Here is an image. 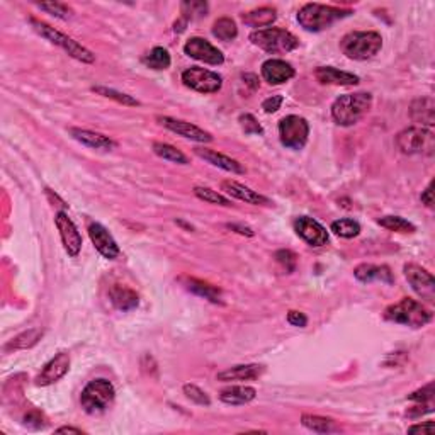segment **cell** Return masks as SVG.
Masks as SVG:
<instances>
[{
	"mask_svg": "<svg viewBox=\"0 0 435 435\" xmlns=\"http://www.w3.org/2000/svg\"><path fill=\"white\" fill-rule=\"evenodd\" d=\"M353 275L361 283H371V280H381V283L393 284V274L388 266H374V264H361L353 271Z\"/></svg>",
	"mask_w": 435,
	"mask_h": 435,
	"instance_id": "4316f807",
	"label": "cell"
},
{
	"mask_svg": "<svg viewBox=\"0 0 435 435\" xmlns=\"http://www.w3.org/2000/svg\"><path fill=\"white\" fill-rule=\"evenodd\" d=\"M213 36L218 38L219 41H233L238 36V27L233 19L221 18L213 24Z\"/></svg>",
	"mask_w": 435,
	"mask_h": 435,
	"instance_id": "d6a6232c",
	"label": "cell"
},
{
	"mask_svg": "<svg viewBox=\"0 0 435 435\" xmlns=\"http://www.w3.org/2000/svg\"><path fill=\"white\" fill-rule=\"evenodd\" d=\"M38 7L58 19H68L72 15L70 7L65 6V4L62 2H43V4H38Z\"/></svg>",
	"mask_w": 435,
	"mask_h": 435,
	"instance_id": "ab89813d",
	"label": "cell"
},
{
	"mask_svg": "<svg viewBox=\"0 0 435 435\" xmlns=\"http://www.w3.org/2000/svg\"><path fill=\"white\" fill-rule=\"evenodd\" d=\"M310 136V124L301 116H286L279 121V138L280 143L286 148L301 150L306 145Z\"/></svg>",
	"mask_w": 435,
	"mask_h": 435,
	"instance_id": "9c48e42d",
	"label": "cell"
},
{
	"mask_svg": "<svg viewBox=\"0 0 435 435\" xmlns=\"http://www.w3.org/2000/svg\"><path fill=\"white\" fill-rule=\"evenodd\" d=\"M184 53L190 58L207 65H221L225 62V55L207 39L199 38V36H194L184 44Z\"/></svg>",
	"mask_w": 435,
	"mask_h": 435,
	"instance_id": "4fadbf2b",
	"label": "cell"
},
{
	"mask_svg": "<svg viewBox=\"0 0 435 435\" xmlns=\"http://www.w3.org/2000/svg\"><path fill=\"white\" fill-rule=\"evenodd\" d=\"M141 62H143L145 67L160 72V70H167V68L170 67L172 58H170L169 51H167L165 48L157 46V48H153L148 55H145L143 58H141Z\"/></svg>",
	"mask_w": 435,
	"mask_h": 435,
	"instance_id": "1f68e13d",
	"label": "cell"
},
{
	"mask_svg": "<svg viewBox=\"0 0 435 435\" xmlns=\"http://www.w3.org/2000/svg\"><path fill=\"white\" fill-rule=\"evenodd\" d=\"M408 400L417 401V403H425V405H434V383H429L424 388L417 389L408 396Z\"/></svg>",
	"mask_w": 435,
	"mask_h": 435,
	"instance_id": "7bdbcfd3",
	"label": "cell"
},
{
	"mask_svg": "<svg viewBox=\"0 0 435 435\" xmlns=\"http://www.w3.org/2000/svg\"><path fill=\"white\" fill-rule=\"evenodd\" d=\"M384 320L393 321V323L405 325V327L422 328L427 323L432 321V311L425 308L424 304L418 303L412 298H403L398 303L389 304L384 310Z\"/></svg>",
	"mask_w": 435,
	"mask_h": 435,
	"instance_id": "277c9868",
	"label": "cell"
},
{
	"mask_svg": "<svg viewBox=\"0 0 435 435\" xmlns=\"http://www.w3.org/2000/svg\"><path fill=\"white\" fill-rule=\"evenodd\" d=\"M157 121L164 126V128L170 129V131L176 133L178 136L187 138V140L197 141V143H211V141H213V135H211V133L204 131V129H201L196 124L187 123V121L176 119V117L169 116H158Z\"/></svg>",
	"mask_w": 435,
	"mask_h": 435,
	"instance_id": "5bb4252c",
	"label": "cell"
},
{
	"mask_svg": "<svg viewBox=\"0 0 435 435\" xmlns=\"http://www.w3.org/2000/svg\"><path fill=\"white\" fill-rule=\"evenodd\" d=\"M332 231L340 238H356L361 233V225L352 218H340L332 223Z\"/></svg>",
	"mask_w": 435,
	"mask_h": 435,
	"instance_id": "e575fe53",
	"label": "cell"
},
{
	"mask_svg": "<svg viewBox=\"0 0 435 435\" xmlns=\"http://www.w3.org/2000/svg\"><path fill=\"white\" fill-rule=\"evenodd\" d=\"M287 321H290L292 327H299V328H304L308 325L306 315L301 311H294V310L287 313Z\"/></svg>",
	"mask_w": 435,
	"mask_h": 435,
	"instance_id": "7dc6e473",
	"label": "cell"
},
{
	"mask_svg": "<svg viewBox=\"0 0 435 435\" xmlns=\"http://www.w3.org/2000/svg\"><path fill=\"white\" fill-rule=\"evenodd\" d=\"M70 369V353L58 352L36 377V386H50L60 381Z\"/></svg>",
	"mask_w": 435,
	"mask_h": 435,
	"instance_id": "e0dca14e",
	"label": "cell"
},
{
	"mask_svg": "<svg viewBox=\"0 0 435 435\" xmlns=\"http://www.w3.org/2000/svg\"><path fill=\"white\" fill-rule=\"evenodd\" d=\"M89 237H91L93 247H96L97 252H99L104 259L115 260L119 257L121 250L119 247H117L116 240L112 238V235L109 233L100 223H91V225H89Z\"/></svg>",
	"mask_w": 435,
	"mask_h": 435,
	"instance_id": "2e32d148",
	"label": "cell"
},
{
	"mask_svg": "<svg viewBox=\"0 0 435 435\" xmlns=\"http://www.w3.org/2000/svg\"><path fill=\"white\" fill-rule=\"evenodd\" d=\"M422 202H424V204H425L427 207H430V209H432V207H434V190H432V182H430V184L427 186V189L424 190V193H422Z\"/></svg>",
	"mask_w": 435,
	"mask_h": 435,
	"instance_id": "681fc988",
	"label": "cell"
},
{
	"mask_svg": "<svg viewBox=\"0 0 435 435\" xmlns=\"http://www.w3.org/2000/svg\"><path fill=\"white\" fill-rule=\"evenodd\" d=\"M275 260L286 269V272H294L296 269V254L291 250H279L275 252Z\"/></svg>",
	"mask_w": 435,
	"mask_h": 435,
	"instance_id": "ee69618b",
	"label": "cell"
},
{
	"mask_svg": "<svg viewBox=\"0 0 435 435\" xmlns=\"http://www.w3.org/2000/svg\"><path fill=\"white\" fill-rule=\"evenodd\" d=\"M315 79L323 85H357L361 82L357 75L335 67H318L315 70Z\"/></svg>",
	"mask_w": 435,
	"mask_h": 435,
	"instance_id": "d4e9b609",
	"label": "cell"
},
{
	"mask_svg": "<svg viewBox=\"0 0 435 435\" xmlns=\"http://www.w3.org/2000/svg\"><path fill=\"white\" fill-rule=\"evenodd\" d=\"M226 228L231 231H237V233L240 235H245V237H254V230L249 228V226L237 225V223H230V225H226Z\"/></svg>",
	"mask_w": 435,
	"mask_h": 435,
	"instance_id": "f907efd6",
	"label": "cell"
},
{
	"mask_svg": "<svg viewBox=\"0 0 435 435\" xmlns=\"http://www.w3.org/2000/svg\"><path fill=\"white\" fill-rule=\"evenodd\" d=\"M396 146L405 155L432 157L435 150V136L429 128L412 126L396 135Z\"/></svg>",
	"mask_w": 435,
	"mask_h": 435,
	"instance_id": "ba28073f",
	"label": "cell"
},
{
	"mask_svg": "<svg viewBox=\"0 0 435 435\" xmlns=\"http://www.w3.org/2000/svg\"><path fill=\"white\" fill-rule=\"evenodd\" d=\"M181 11H182V19L189 22V19L206 15L207 4L206 2H182Z\"/></svg>",
	"mask_w": 435,
	"mask_h": 435,
	"instance_id": "f35d334b",
	"label": "cell"
},
{
	"mask_svg": "<svg viewBox=\"0 0 435 435\" xmlns=\"http://www.w3.org/2000/svg\"><path fill=\"white\" fill-rule=\"evenodd\" d=\"M182 82H184L186 87L193 89V91L199 93H216L223 87L221 75L201 67L187 68L182 73Z\"/></svg>",
	"mask_w": 435,
	"mask_h": 435,
	"instance_id": "30bf717a",
	"label": "cell"
},
{
	"mask_svg": "<svg viewBox=\"0 0 435 435\" xmlns=\"http://www.w3.org/2000/svg\"><path fill=\"white\" fill-rule=\"evenodd\" d=\"M296 75V70L291 63L284 62L279 58H271L262 63V77L267 84L280 85L290 82L292 77Z\"/></svg>",
	"mask_w": 435,
	"mask_h": 435,
	"instance_id": "ac0fdd59",
	"label": "cell"
},
{
	"mask_svg": "<svg viewBox=\"0 0 435 435\" xmlns=\"http://www.w3.org/2000/svg\"><path fill=\"white\" fill-rule=\"evenodd\" d=\"M115 398L116 389L111 381L99 377V379H92L85 386L82 394H80V405H82L85 413L100 415L112 405Z\"/></svg>",
	"mask_w": 435,
	"mask_h": 435,
	"instance_id": "8992f818",
	"label": "cell"
},
{
	"mask_svg": "<svg viewBox=\"0 0 435 435\" xmlns=\"http://www.w3.org/2000/svg\"><path fill=\"white\" fill-rule=\"evenodd\" d=\"M352 14V9H344V7L323 6V4H304L298 12V22L304 31L320 32L328 30L332 24H335L344 18H349Z\"/></svg>",
	"mask_w": 435,
	"mask_h": 435,
	"instance_id": "6da1fadb",
	"label": "cell"
},
{
	"mask_svg": "<svg viewBox=\"0 0 435 435\" xmlns=\"http://www.w3.org/2000/svg\"><path fill=\"white\" fill-rule=\"evenodd\" d=\"M377 225H381L389 231H396V233H413L417 230L413 223H410L408 219L401 216H383L377 219Z\"/></svg>",
	"mask_w": 435,
	"mask_h": 435,
	"instance_id": "d590c367",
	"label": "cell"
},
{
	"mask_svg": "<svg viewBox=\"0 0 435 435\" xmlns=\"http://www.w3.org/2000/svg\"><path fill=\"white\" fill-rule=\"evenodd\" d=\"M283 96H272V97H267L266 100L262 103V109L264 112H267V115H272V112L279 111L280 109V104H283Z\"/></svg>",
	"mask_w": 435,
	"mask_h": 435,
	"instance_id": "bcb514c9",
	"label": "cell"
},
{
	"mask_svg": "<svg viewBox=\"0 0 435 435\" xmlns=\"http://www.w3.org/2000/svg\"><path fill=\"white\" fill-rule=\"evenodd\" d=\"M383 48V38L376 31H353L340 39V50L356 62L371 60Z\"/></svg>",
	"mask_w": 435,
	"mask_h": 435,
	"instance_id": "3957f363",
	"label": "cell"
},
{
	"mask_svg": "<svg viewBox=\"0 0 435 435\" xmlns=\"http://www.w3.org/2000/svg\"><path fill=\"white\" fill-rule=\"evenodd\" d=\"M55 432L56 434H79V435H82L84 430L75 429V427H60V429H56Z\"/></svg>",
	"mask_w": 435,
	"mask_h": 435,
	"instance_id": "f5cc1de1",
	"label": "cell"
},
{
	"mask_svg": "<svg viewBox=\"0 0 435 435\" xmlns=\"http://www.w3.org/2000/svg\"><path fill=\"white\" fill-rule=\"evenodd\" d=\"M250 41L271 55H284V53H290L299 46L298 38L292 32L280 30V27L254 31L250 34Z\"/></svg>",
	"mask_w": 435,
	"mask_h": 435,
	"instance_id": "52a82bcc",
	"label": "cell"
},
{
	"mask_svg": "<svg viewBox=\"0 0 435 435\" xmlns=\"http://www.w3.org/2000/svg\"><path fill=\"white\" fill-rule=\"evenodd\" d=\"M184 394L187 398H189L190 401H193V403H196V405H201V406H209L211 405V400H209V396H207V394L202 391L201 388H199V386H196V384H184Z\"/></svg>",
	"mask_w": 435,
	"mask_h": 435,
	"instance_id": "60d3db41",
	"label": "cell"
},
{
	"mask_svg": "<svg viewBox=\"0 0 435 435\" xmlns=\"http://www.w3.org/2000/svg\"><path fill=\"white\" fill-rule=\"evenodd\" d=\"M92 92L99 93V96H103V97H108V99L116 100V103H119L123 105H140V100H136L135 97L128 96V93H124V92H117L115 91V89L104 87V85H93Z\"/></svg>",
	"mask_w": 435,
	"mask_h": 435,
	"instance_id": "8d00e7d4",
	"label": "cell"
},
{
	"mask_svg": "<svg viewBox=\"0 0 435 435\" xmlns=\"http://www.w3.org/2000/svg\"><path fill=\"white\" fill-rule=\"evenodd\" d=\"M372 105V96L369 92L344 93L332 104V117L340 126H353L368 115Z\"/></svg>",
	"mask_w": 435,
	"mask_h": 435,
	"instance_id": "7a4b0ae2",
	"label": "cell"
},
{
	"mask_svg": "<svg viewBox=\"0 0 435 435\" xmlns=\"http://www.w3.org/2000/svg\"><path fill=\"white\" fill-rule=\"evenodd\" d=\"M405 278L412 286V290L425 299L427 303H434L435 301V279L429 271L424 267L417 266V264H406L403 267Z\"/></svg>",
	"mask_w": 435,
	"mask_h": 435,
	"instance_id": "8fae6325",
	"label": "cell"
},
{
	"mask_svg": "<svg viewBox=\"0 0 435 435\" xmlns=\"http://www.w3.org/2000/svg\"><path fill=\"white\" fill-rule=\"evenodd\" d=\"M178 280H181L182 286H184L187 291L193 292V294L201 296V298L207 299L213 304H223L221 290L216 286H213V284L206 283V280L196 279V278H189V275H182V278H178Z\"/></svg>",
	"mask_w": 435,
	"mask_h": 435,
	"instance_id": "d6986e66",
	"label": "cell"
},
{
	"mask_svg": "<svg viewBox=\"0 0 435 435\" xmlns=\"http://www.w3.org/2000/svg\"><path fill=\"white\" fill-rule=\"evenodd\" d=\"M55 225L60 231V237H62L65 252H67L70 257H77L82 250V235H80L79 228L75 226V223L68 218V214L65 211H60L55 216Z\"/></svg>",
	"mask_w": 435,
	"mask_h": 435,
	"instance_id": "7c38bea8",
	"label": "cell"
},
{
	"mask_svg": "<svg viewBox=\"0 0 435 435\" xmlns=\"http://www.w3.org/2000/svg\"><path fill=\"white\" fill-rule=\"evenodd\" d=\"M410 434H434L435 432V425L434 422H425V424H417V425H412L408 429Z\"/></svg>",
	"mask_w": 435,
	"mask_h": 435,
	"instance_id": "c3c4849f",
	"label": "cell"
},
{
	"mask_svg": "<svg viewBox=\"0 0 435 435\" xmlns=\"http://www.w3.org/2000/svg\"><path fill=\"white\" fill-rule=\"evenodd\" d=\"M275 19H278V11L274 7H259V9L243 12L242 14L243 24L250 27H257V31L267 30V27L275 22Z\"/></svg>",
	"mask_w": 435,
	"mask_h": 435,
	"instance_id": "83f0119b",
	"label": "cell"
},
{
	"mask_svg": "<svg viewBox=\"0 0 435 435\" xmlns=\"http://www.w3.org/2000/svg\"><path fill=\"white\" fill-rule=\"evenodd\" d=\"M68 131H70L73 140L89 146V148L109 152V150H112L116 146L115 141H112L109 136L103 135V133H96L91 131V129H82V128H70Z\"/></svg>",
	"mask_w": 435,
	"mask_h": 435,
	"instance_id": "ffe728a7",
	"label": "cell"
},
{
	"mask_svg": "<svg viewBox=\"0 0 435 435\" xmlns=\"http://www.w3.org/2000/svg\"><path fill=\"white\" fill-rule=\"evenodd\" d=\"M194 194H196V197L201 199V201L209 202V204H218V206H225V207L231 206L230 199L221 196V194L216 193V190L209 189V187L196 186V187H194Z\"/></svg>",
	"mask_w": 435,
	"mask_h": 435,
	"instance_id": "74e56055",
	"label": "cell"
},
{
	"mask_svg": "<svg viewBox=\"0 0 435 435\" xmlns=\"http://www.w3.org/2000/svg\"><path fill=\"white\" fill-rule=\"evenodd\" d=\"M44 332L41 328H31V330H26L22 333H19L18 337L9 340L4 347L6 352H14V351H27V349H32L39 340L43 339Z\"/></svg>",
	"mask_w": 435,
	"mask_h": 435,
	"instance_id": "f546056e",
	"label": "cell"
},
{
	"mask_svg": "<svg viewBox=\"0 0 435 435\" xmlns=\"http://www.w3.org/2000/svg\"><path fill=\"white\" fill-rule=\"evenodd\" d=\"M410 117L413 123L420 124L422 128H432L435 124V103L430 97L415 99L410 105Z\"/></svg>",
	"mask_w": 435,
	"mask_h": 435,
	"instance_id": "603a6c76",
	"label": "cell"
},
{
	"mask_svg": "<svg viewBox=\"0 0 435 435\" xmlns=\"http://www.w3.org/2000/svg\"><path fill=\"white\" fill-rule=\"evenodd\" d=\"M109 299H111L112 306L119 311H131L138 308L140 304V296L131 287L123 286V284H115L109 290Z\"/></svg>",
	"mask_w": 435,
	"mask_h": 435,
	"instance_id": "484cf974",
	"label": "cell"
},
{
	"mask_svg": "<svg viewBox=\"0 0 435 435\" xmlns=\"http://www.w3.org/2000/svg\"><path fill=\"white\" fill-rule=\"evenodd\" d=\"M153 152H155L157 157L164 158L167 162H172V164H181V165H187L189 164V160H187V157L184 153L181 152V150H177L176 146L169 145V143H160V141H155L153 143Z\"/></svg>",
	"mask_w": 435,
	"mask_h": 435,
	"instance_id": "836d02e7",
	"label": "cell"
},
{
	"mask_svg": "<svg viewBox=\"0 0 435 435\" xmlns=\"http://www.w3.org/2000/svg\"><path fill=\"white\" fill-rule=\"evenodd\" d=\"M301 424L306 427L308 430L316 434H330L339 430L332 418L320 417V415H303V417H301Z\"/></svg>",
	"mask_w": 435,
	"mask_h": 435,
	"instance_id": "4dcf8cb0",
	"label": "cell"
},
{
	"mask_svg": "<svg viewBox=\"0 0 435 435\" xmlns=\"http://www.w3.org/2000/svg\"><path fill=\"white\" fill-rule=\"evenodd\" d=\"M221 187H223V190H226L231 197L240 199V201L247 202V204H254V206H269L271 204V201L266 196H262V194L252 190L250 187L238 184V182H235V181H223Z\"/></svg>",
	"mask_w": 435,
	"mask_h": 435,
	"instance_id": "7402d4cb",
	"label": "cell"
},
{
	"mask_svg": "<svg viewBox=\"0 0 435 435\" xmlns=\"http://www.w3.org/2000/svg\"><path fill=\"white\" fill-rule=\"evenodd\" d=\"M243 84L249 85L252 91H257L259 89V77L254 75V73H245V75H242Z\"/></svg>",
	"mask_w": 435,
	"mask_h": 435,
	"instance_id": "816d5d0a",
	"label": "cell"
},
{
	"mask_svg": "<svg viewBox=\"0 0 435 435\" xmlns=\"http://www.w3.org/2000/svg\"><path fill=\"white\" fill-rule=\"evenodd\" d=\"M257 389L252 386H230L219 393V400L226 405H247L255 400Z\"/></svg>",
	"mask_w": 435,
	"mask_h": 435,
	"instance_id": "f1b7e54d",
	"label": "cell"
},
{
	"mask_svg": "<svg viewBox=\"0 0 435 435\" xmlns=\"http://www.w3.org/2000/svg\"><path fill=\"white\" fill-rule=\"evenodd\" d=\"M176 223H177V225L184 226V228H187V230H194L193 226H190V225H187V223H186V221H182V219H176Z\"/></svg>",
	"mask_w": 435,
	"mask_h": 435,
	"instance_id": "db71d44e",
	"label": "cell"
},
{
	"mask_svg": "<svg viewBox=\"0 0 435 435\" xmlns=\"http://www.w3.org/2000/svg\"><path fill=\"white\" fill-rule=\"evenodd\" d=\"M294 231L308 245L323 247L328 243V231L321 223L310 216H299L294 219Z\"/></svg>",
	"mask_w": 435,
	"mask_h": 435,
	"instance_id": "9a60e30c",
	"label": "cell"
},
{
	"mask_svg": "<svg viewBox=\"0 0 435 435\" xmlns=\"http://www.w3.org/2000/svg\"><path fill=\"white\" fill-rule=\"evenodd\" d=\"M24 424L27 427H32V429H43L46 425V418L43 417V413H39L38 410H31L24 415Z\"/></svg>",
	"mask_w": 435,
	"mask_h": 435,
	"instance_id": "f6af8a7d",
	"label": "cell"
},
{
	"mask_svg": "<svg viewBox=\"0 0 435 435\" xmlns=\"http://www.w3.org/2000/svg\"><path fill=\"white\" fill-rule=\"evenodd\" d=\"M266 372V368L262 364H240L233 368L226 369V371L218 372L216 379L223 383H230V381H252L257 379Z\"/></svg>",
	"mask_w": 435,
	"mask_h": 435,
	"instance_id": "44dd1931",
	"label": "cell"
},
{
	"mask_svg": "<svg viewBox=\"0 0 435 435\" xmlns=\"http://www.w3.org/2000/svg\"><path fill=\"white\" fill-rule=\"evenodd\" d=\"M30 22H31L32 30L38 32L41 38L48 39L50 43L62 48V50L67 53V55H70L72 58L79 60V62H82V63L96 62V55H93L91 50H87V48L82 46L80 43H77L75 39H72L70 36L63 34V32H60L58 30H55V27H51L50 24L38 21V19H34V18H31Z\"/></svg>",
	"mask_w": 435,
	"mask_h": 435,
	"instance_id": "5b68a950",
	"label": "cell"
},
{
	"mask_svg": "<svg viewBox=\"0 0 435 435\" xmlns=\"http://www.w3.org/2000/svg\"><path fill=\"white\" fill-rule=\"evenodd\" d=\"M194 153L199 158H202V160H206L207 164L218 167V169H223L226 170V172H231V174H245L247 170L243 169L242 164L237 160H233V158L223 155V153H218L216 150H209V148H196L194 150Z\"/></svg>",
	"mask_w": 435,
	"mask_h": 435,
	"instance_id": "cb8c5ba5",
	"label": "cell"
},
{
	"mask_svg": "<svg viewBox=\"0 0 435 435\" xmlns=\"http://www.w3.org/2000/svg\"><path fill=\"white\" fill-rule=\"evenodd\" d=\"M238 123L242 126L243 133L245 135H264V128L260 126V123L257 119H255V116L249 115V112H245V115H242L238 117Z\"/></svg>",
	"mask_w": 435,
	"mask_h": 435,
	"instance_id": "b9f144b4",
	"label": "cell"
}]
</instances>
